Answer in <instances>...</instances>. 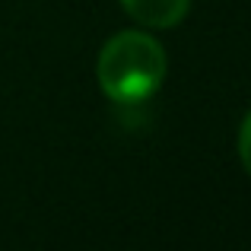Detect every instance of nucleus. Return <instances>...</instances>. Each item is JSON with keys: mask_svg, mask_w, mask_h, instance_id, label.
<instances>
[{"mask_svg": "<svg viewBox=\"0 0 251 251\" xmlns=\"http://www.w3.org/2000/svg\"><path fill=\"white\" fill-rule=\"evenodd\" d=\"M239 156H242V166L251 175V111L242 121V130H239Z\"/></svg>", "mask_w": 251, "mask_h": 251, "instance_id": "nucleus-3", "label": "nucleus"}, {"mask_svg": "<svg viewBox=\"0 0 251 251\" xmlns=\"http://www.w3.org/2000/svg\"><path fill=\"white\" fill-rule=\"evenodd\" d=\"M121 6L147 29H172L188 16L191 0H121Z\"/></svg>", "mask_w": 251, "mask_h": 251, "instance_id": "nucleus-2", "label": "nucleus"}, {"mask_svg": "<svg viewBox=\"0 0 251 251\" xmlns=\"http://www.w3.org/2000/svg\"><path fill=\"white\" fill-rule=\"evenodd\" d=\"M166 48L147 32H118L99 51L96 76L111 102L134 105L147 102L166 83Z\"/></svg>", "mask_w": 251, "mask_h": 251, "instance_id": "nucleus-1", "label": "nucleus"}]
</instances>
